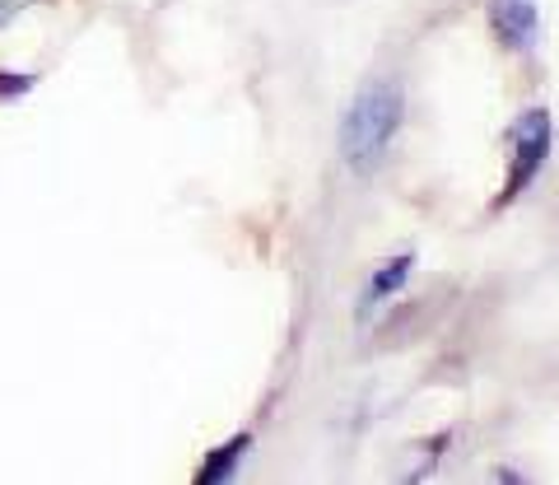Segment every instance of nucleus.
Returning a JSON list of instances; mask_svg holds the SVG:
<instances>
[{
  "label": "nucleus",
  "mask_w": 559,
  "mask_h": 485,
  "mask_svg": "<svg viewBox=\"0 0 559 485\" xmlns=\"http://www.w3.org/2000/svg\"><path fill=\"white\" fill-rule=\"evenodd\" d=\"M546 150H550V117L532 108V113H522L513 121V173H509V182H503V192H499V205H509L522 187H527L540 164H546Z\"/></svg>",
  "instance_id": "nucleus-2"
},
{
  "label": "nucleus",
  "mask_w": 559,
  "mask_h": 485,
  "mask_svg": "<svg viewBox=\"0 0 559 485\" xmlns=\"http://www.w3.org/2000/svg\"><path fill=\"white\" fill-rule=\"evenodd\" d=\"M489 20H495V33L513 51H527L536 43V5L532 0H489Z\"/></svg>",
  "instance_id": "nucleus-3"
},
{
  "label": "nucleus",
  "mask_w": 559,
  "mask_h": 485,
  "mask_svg": "<svg viewBox=\"0 0 559 485\" xmlns=\"http://www.w3.org/2000/svg\"><path fill=\"white\" fill-rule=\"evenodd\" d=\"M5 10H10V5H5V0H0V20H5Z\"/></svg>",
  "instance_id": "nucleus-7"
},
{
  "label": "nucleus",
  "mask_w": 559,
  "mask_h": 485,
  "mask_svg": "<svg viewBox=\"0 0 559 485\" xmlns=\"http://www.w3.org/2000/svg\"><path fill=\"white\" fill-rule=\"evenodd\" d=\"M28 75H0V94H14V90H28Z\"/></svg>",
  "instance_id": "nucleus-6"
},
{
  "label": "nucleus",
  "mask_w": 559,
  "mask_h": 485,
  "mask_svg": "<svg viewBox=\"0 0 559 485\" xmlns=\"http://www.w3.org/2000/svg\"><path fill=\"white\" fill-rule=\"evenodd\" d=\"M406 275H411V257H396V262H388L378 275H373V285L369 294H364V308H378L388 294H396L401 285H406Z\"/></svg>",
  "instance_id": "nucleus-4"
},
{
  "label": "nucleus",
  "mask_w": 559,
  "mask_h": 485,
  "mask_svg": "<svg viewBox=\"0 0 559 485\" xmlns=\"http://www.w3.org/2000/svg\"><path fill=\"white\" fill-rule=\"evenodd\" d=\"M242 453H248V435H238V439H229V443H224L219 453L210 458V462L201 466V472H197V481H224V476H229V466H234Z\"/></svg>",
  "instance_id": "nucleus-5"
},
{
  "label": "nucleus",
  "mask_w": 559,
  "mask_h": 485,
  "mask_svg": "<svg viewBox=\"0 0 559 485\" xmlns=\"http://www.w3.org/2000/svg\"><path fill=\"white\" fill-rule=\"evenodd\" d=\"M401 127V84L396 80H373L364 84V94L349 103L341 121V154L349 168H373L382 150L392 145Z\"/></svg>",
  "instance_id": "nucleus-1"
}]
</instances>
